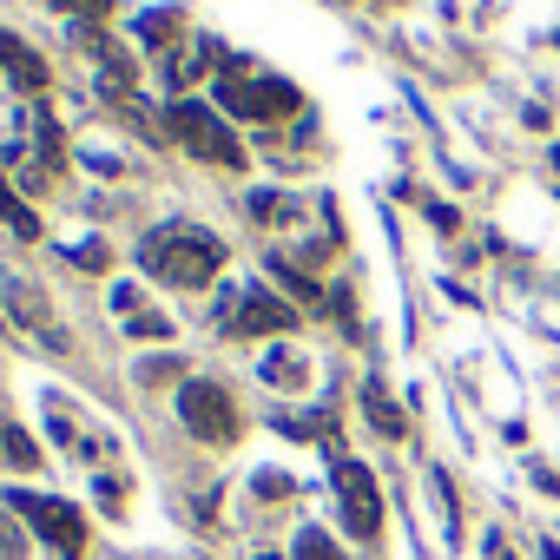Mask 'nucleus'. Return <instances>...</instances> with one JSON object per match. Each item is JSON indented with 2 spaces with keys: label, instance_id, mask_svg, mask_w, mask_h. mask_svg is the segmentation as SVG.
<instances>
[{
  "label": "nucleus",
  "instance_id": "obj_10",
  "mask_svg": "<svg viewBox=\"0 0 560 560\" xmlns=\"http://www.w3.org/2000/svg\"><path fill=\"white\" fill-rule=\"evenodd\" d=\"M363 409H370V422H376L389 442H402V429H409V422H402V409L383 396V383H370V389H363Z\"/></svg>",
  "mask_w": 560,
  "mask_h": 560
},
{
  "label": "nucleus",
  "instance_id": "obj_18",
  "mask_svg": "<svg viewBox=\"0 0 560 560\" xmlns=\"http://www.w3.org/2000/svg\"><path fill=\"white\" fill-rule=\"evenodd\" d=\"M488 553H494V560H514V553H508V547H501V540H494V547H488Z\"/></svg>",
  "mask_w": 560,
  "mask_h": 560
},
{
  "label": "nucleus",
  "instance_id": "obj_3",
  "mask_svg": "<svg viewBox=\"0 0 560 560\" xmlns=\"http://www.w3.org/2000/svg\"><path fill=\"white\" fill-rule=\"evenodd\" d=\"M165 119H172V132L191 145V159H205V165H244V145L231 139V126H224L205 100H178Z\"/></svg>",
  "mask_w": 560,
  "mask_h": 560
},
{
  "label": "nucleus",
  "instance_id": "obj_9",
  "mask_svg": "<svg viewBox=\"0 0 560 560\" xmlns=\"http://www.w3.org/2000/svg\"><path fill=\"white\" fill-rule=\"evenodd\" d=\"M264 383H277V389H304V383H311V363L291 357V350H270V357H264Z\"/></svg>",
  "mask_w": 560,
  "mask_h": 560
},
{
  "label": "nucleus",
  "instance_id": "obj_4",
  "mask_svg": "<svg viewBox=\"0 0 560 560\" xmlns=\"http://www.w3.org/2000/svg\"><path fill=\"white\" fill-rule=\"evenodd\" d=\"M14 501V514L40 534V540H54L67 560H80V547H86V514L73 508V501H54V494H27V488H14L8 494Z\"/></svg>",
  "mask_w": 560,
  "mask_h": 560
},
{
  "label": "nucleus",
  "instance_id": "obj_2",
  "mask_svg": "<svg viewBox=\"0 0 560 560\" xmlns=\"http://www.w3.org/2000/svg\"><path fill=\"white\" fill-rule=\"evenodd\" d=\"M218 106L231 119H284L304 106V93L291 80H264V73H244L237 60H224V80H218Z\"/></svg>",
  "mask_w": 560,
  "mask_h": 560
},
{
  "label": "nucleus",
  "instance_id": "obj_14",
  "mask_svg": "<svg viewBox=\"0 0 560 560\" xmlns=\"http://www.w3.org/2000/svg\"><path fill=\"white\" fill-rule=\"evenodd\" d=\"M250 218H264V224L284 218V198H277V191H257V198H250Z\"/></svg>",
  "mask_w": 560,
  "mask_h": 560
},
{
  "label": "nucleus",
  "instance_id": "obj_6",
  "mask_svg": "<svg viewBox=\"0 0 560 560\" xmlns=\"http://www.w3.org/2000/svg\"><path fill=\"white\" fill-rule=\"evenodd\" d=\"M337 501H343V521L357 540H376L383 527V494H376V475L363 462H337Z\"/></svg>",
  "mask_w": 560,
  "mask_h": 560
},
{
  "label": "nucleus",
  "instance_id": "obj_16",
  "mask_svg": "<svg viewBox=\"0 0 560 560\" xmlns=\"http://www.w3.org/2000/svg\"><path fill=\"white\" fill-rule=\"evenodd\" d=\"M54 8H67V14H93V21H100V14H113V0H54Z\"/></svg>",
  "mask_w": 560,
  "mask_h": 560
},
{
  "label": "nucleus",
  "instance_id": "obj_17",
  "mask_svg": "<svg viewBox=\"0 0 560 560\" xmlns=\"http://www.w3.org/2000/svg\"><path fill=\"white\" fill-rule=\"evenodd\" d=\"M73 264H80V270H106V244H80Z\"/></svg>",
  "mask_w": 560,
  "mask_h": 560
},
{
  "label": "nucleus",
  "instance_id": "obj_12",
  "mask_svg": "<svg viewBox=\"0 0 560 560\" xmlns=\"http://www.w3.org/2000/svg\"><path fill=\"white\" fill-rule=\"evenodd\" d=\"M298 560H343V553H337V540L324 527H304L298 534Z\"/></svg>",
  "mask_w": 560,
  "mask_h": 560
},
{
  "label": "nucleus",
  "instance_id": "obj_5",
  "mask_svg": "<svg viewBox=\"0 0 560 560\" xmlns=\"http://www.w3.org/2000/svg\"><path fill=\"white\" fill-rule=\"evenodd\" d=\"M178 416H185V429H191L198 442H211V448L237 442V409H231V396H224L218 383H185V389H178Z\"/></svg>",
  "mask_w": 560,
  "mask_h": 560
},
{
  "label": "nucleus",
  "instance_id": "obj_7",
  "mask_svg": "<svg viewBox=\"0 0 560 560\" xmlns=\"http://www.w3.org/2000/svg\"><path fill=\"white\" fill-rule=\"evenodd\" d=\"M291 324H298V311L284 298H270V291L231 298V330H244V337H277V330H291Z\"/></svg>",
  "mask_w": 560,
  "mask_h": 560
},
{
  "label": "nucleus",
  "instance_id": "obj_11",
  "mask_svg": "<svg viewBox=\"0 0 560 560\" xmlns=\"http://www.w3.org/2000/svg\"><path fill=\"white\" fill-rule=\"evenodd\" d=\"M0 218H8V224H14L21 237H34V231H40V218H34V211H27V205H21V198L8 191V178H0Z\"/></svg>",
  "mask_w": 560,
  "mask_h": 560
},
{
  "label": "nucleus",
  "instance_id": "obj_1",
  "mask_svg": "<svg viewBox=\"0 0 560 560\" xmlns=\"http://www.w3.org/2000/svg\"><path fill=\"white\" fill-rule=\"evenodd\" d=\"M139 264L159 277V284H172V291H205L218 277V264H224V244L211 231H198V224H159L139 244Z\"/></svg>",
  "mask_w": 560,
  "mask_h": 560
},
{
  "label": "nucleus",
  "instance_id": "obj_13",
  "mask_svg": "<svg viewBox=\"0 0 560 560\" xmlns=\"http://www.w3.org/2000/svg\"><path fill=\"white\" fill-rule=\"evenodd\" d=\"M139 337H172V317H159V311H139V317H126Z\"/></svg>",
  "mask_w": 560,
  "mask_h": 560
},
{
  "label": "nucleus",
  "instance_id": "obj_8",
  "mask_svg": "<svg viewBox=\"0 0 560 560\" xmlns=\"http://www.w3.org/2000/svg\"><path fill=\"white\" fill-rule=\"evenodd\" d=\"M0 67H8V80H14L21 93H40V86H47V60H40L27 40H14V34H0Z\"/></svg>",
  "mask_w": 560,
  "mask_h": 560
},
{
  "label": "nucleus",
  "instance_id": "obj_15",
  "mask_svg": "<svg viewBox=\"0 0 560 560\" xmlns=\"http://www.w3.org/2000/svg\"><path fill=\"white\" fill-rule=\"evenodd\" d=\"M8 455H14V462H40V448H34V435H21V429H8Z\"/></svg>",
  "mask_w": 560,
  "mask_h": 560
}]
</instances>
